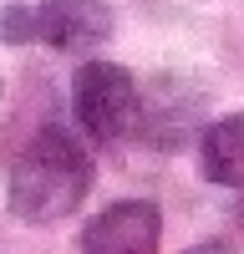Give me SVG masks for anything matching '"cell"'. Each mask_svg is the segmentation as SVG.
Masks as SVG:
<instances>
[{
    "label": "cell",
    "mask_w": 244,
    "mask_h": 254,
    "mask_svg": "<svg viewBox=\"0 0 244 254\" xmlns=\"http://www.w3.org/2000/svg\"><path fill=\"white\" fill-rule=\"evenodd\" d=\"M183 254H239V249L224 244V239H209V244H193V249H183Z\"/></svg>",
    "instance_id": "obj_6"
},
{
    "label": "cell",
    "mask_w": 244,
    "mask_h": 254,
    "mask_svg": "<svg viewBox=\"0 0 244 254\" xmlns=\"http://www.w3.org/2000/svg\"><path fill=\"white\" fill-rule=\"evenodd\" d=\"M158 234H163V214L148 198H122L112 208L81 229V249L76 254H158Z\"/></svg>",
    "instance_id": "obj_4"
},
{
    "label": "cell",
    "mask_w": 244,
    "mask_h": 254,
    "mask_svg": "<svg viewBox=\"0 0 244 254\" xmlns=\"http://www.w3.org/2000/svg\"><path fill=\"white\" fill-rule=\"evenodd\" d=\"M198 168L219 188H244V112H229L203 127L198 137Z\"/></svg>",
    "instance_id": "obj_5"
},
{
    "label": "cell",
    "mask_w": 244,
    "mask_h": 254,
    "mask_svg": "<svg viewBox=\"0 0 244 254\" xmlns=\"http://www.w3.org/2000/svg\"><path fill=\"white\" fill-rule=\"evenodd\" d=\"M92 188V158L66 127H41L10 168V214L20 224H61Z\"/></svg>",
    "instance_id": "obj_1"
},
{
    "label": "cell",
    "mask_w": 244,
    "mask_h": 254,
    "mask_svg": "<svg viewBox=\"0 0 244 254\" xmlns=\"http://www.w3.org/2000/svg\"><path fill=\"white\" fill-rule=\"evenodd\" d=\"M137 81L117 61H87L71 81V112L76 127L92 142H117L122 132L137 127Z\"/></svg>",
    "instance_id": "obj_3"
},
{
    "label": "cell",
    "mask_w": 244,
    "mask_h": 254,
    "mask_svg": "<svg viewBox=\"0 0 244 254\" xmlns=\"http://www.w3.org/2000/svg\"><path fill=\"white\" fill-rule=\"evenodd\" d=\"M112 36V10L102 0H41V5H5L0 41H46L56 51H87Z\"/></svg>",
    "instance_id": "obj_2"
}]
</instances>
